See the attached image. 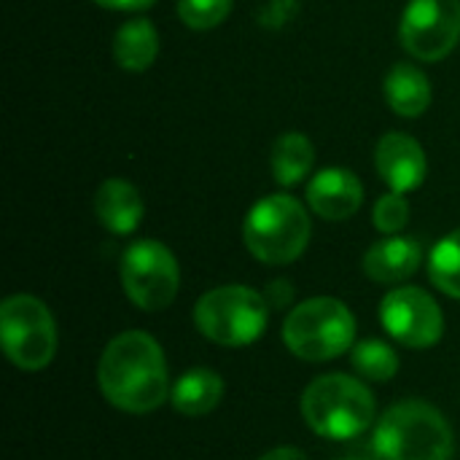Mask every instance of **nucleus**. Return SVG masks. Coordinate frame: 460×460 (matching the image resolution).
<instances>
[{
	"label": "nucleus",
	"instance_id": "5",
	"mask_svg": "<svg viewBox=\"0 0 460 460\" xmlns=\"http://www.w3.org/2000/svg\"><path fill=\"white\" fill-rule=\"evenodd\" d=\"M286 348L302 361H332L350 350L356 340V318L345 302L315 296L296 305L283 323Z\"/></svg>",
	"mask_w": 460,
	"mask_h": 460
},
{
	"label": "nucleus",
	"instance_id": "3",
	"mask_svg": "<svg viewBox=\"0 0 460 460\" xmlns=\"http://www.w3.org/2000/svg\"><path fill=\"white\" fill-rule=\"evenodd\" d=\"M302 418L305 423L326 439H356L375 420V396L372 391L345 375H323L307 385L302 394Z\"/></svg>",
	"mask_w": 460,
	"mask_h": 460
},
{
	"label": "nucleus",
	"instance_id": "17",
	"mask_svg": "<svg viewBox=\"0 0 460 460\" xmlns=\"http://www.w3.org/2000/svg\"><path fill=\"white\" fill-rule=\"evenodd\" d=\"M159 54V32L148 19H129L113 38V57L121 70L143 73Z\"/></svg>",
	"mask_w": 460,
	"mask_h": 460
},
{
	"label": "nucleus",
	"instance_id": "20",
	"mask_svg": "<svg viewBox=\"0 0 460 460\" xmlns=\"http://www.w3.org/2000/svg\"><path fill=\"white\" fill-rule=\"evenodd\" d=\"M353 369L367 377V380H375V383H388L396 377L399 372V356L394 348H388L385 342L380 340H364L353 348Z\"/></svg>",
	"mask_w": 460,
	"mask_h": 460
},
{
	"label": "nucleus",
	"instance_id": "19",
	"mask_svg": "<svg viewBox=\"0 0 460 460\" xmlns=\"http://www.w3.org/2000/svg\"><path fill=\"white\" fill-rule=\"evenodd\" d=\"M429 278L442 294L460 299V229L434 245L429 259Z\"/></svg>",
	"mask_w": 460,
	"mask_h": 460
},
{
	"label": "nucleus",
	"instance_id": "24",
	"mask_svg": "<svg viewBox=\"0 0 460 460\" xmlns=\"http://www.w3.org/2000/svg\"><path fill=\"white\" fill-rule=\"evenodd\" d=\"M259 460H307V456L302 450H296V447H275Z\"/></svg>",
	"mask_w": 460,
	"mask_h": 460
},
{
	"label": "nucleus",
	"instance_id": "15",
	"mask_svg": "<svg viewBox=\"0 0 460 460\" xmlns=\"http://www.w3.org/2000/svg\"><path fill=\"white\" fill-rule=\"evenodd\" d=\"M383 89L391 111L404 119H418L431 105V81L420 67L410 62H396L388 70Z\"/></svg>",
	"mask_w": 460,
	"mask_h": 460
},
{
	"label": "nucleus",
	"instance_id": "9",
	"mask_svg": "<svg viewBox=\"0 0 460 460\" xmlns=\"http://www.w3.org/2000/svg\"><path fill=\"white\" fill-rule=\"evenodd\" d=\"M399 35L415 59H445L460 40V0H410Z\"/></svg>",
	"mask_w": 460,
	"mask_h": 460
},
{
	"label": "nucleus",
	"instance_id": "12",
	"mask_svg": "<svg viewBox=\"0 0 460 460\" xmlns=\"http://www.w3.org/2000/svg\"><path fill=\"white\" fill-rule=\"evenodd\" d=\"M307 202L315 216L326 221H345L358 213L364 202V186L356 172L345 167H326L310 181Z\"/></svg>",
	"mask_w": 460,
	"mask_h": 460
},
{
	"label": "nucleus",
	"instance_id": "11",
	"mask_svg": "<svg viewBox=\"0 0 460 460\" xmlns=\"http://www.w3.org/2000/svg\"><path fill=\"white\" fill-rule=\"evenodd\" d=\"M375 164L380 178L391 186V191L407 194L426 181L429 162L420 143L404 132H388L380 137L375 151Z\"/></svg>",
	"mask_w": 460,
	"mask_h": 460
},
{
	"label": "nucleus",
	"instance_id": "16",
	"mask_svg": "<svg viewBox=\"0 0 460 460\" xmlns=\"http://www.w3.org/2000/svg\"><path fill=\"white\" fill-rule=\"evenodd\" d=\"M221 399H224L221 375L213 369H202V367L183 372L170 391L172 407L186 418H202L213 412L221 404Z\"/></svg>",
	"mask_w": 460,
	"mask_h": 460
},
{
	"label": "nucleus",
	"instance_id": "13",
	"mask_svg": "<svg viewBox=\"0 0 460 460\" xmlns=\"http://www.w3.org/2000/svg\"><path fill=\"white\" fill-rule=\"evenodd\" d=\"M423 261V248L412 237H385L375 243L364 256V272L375 283H402L418 272Z\"/></svg>",
	"mask_w": 460,
	"mask_h": 460
},
{
	"label": "nucleus",
	"instance_id": "4",
	"mask_svg": "<svg viewBox=\"0 0 460 460\" xmlns=\"http://www.w3.org/2000/svg\"><path fill=\"white\" fill-rule=\"evenodd\" d=\"M243 240L253 259L264 264H291L310 243V216L291 194H270L248 210Z\"/></svg>",
	"mask_w": 460,
	"mask_h": 460
},
{
	"label": "nucleus",
	"instance_id": "21",
	"mask_svg": "<svg viewBox=\"0 0 460 460\" xmlns=\"http://www.w3.org/2000/svg\"><path fill=\"white\" fill-rule=\"evenodd\" d=\"M232 11V0H178V16L191 30H213Z\"/></svg>",
	"mask_w": 460,
	"mask_h": 460
},
{
	"label": "nucleus",
	"instance_id": "14",
	"mask_svg": "<svg viewBox=\"0 0 460 460\" xmlns=\"http://www.w3.org/2000/svg\"><path fill=\"white\" fill-rule=\"evenodd\" d=\"M143 197L129 181L111 178L94 194L97 221L113 234H132L143 221Z\"/></svg>",
	"mask_w": 460,
	"mask_h": 460
},
{
	"label": "nucleus",
	"instance_id": "6",
	"mask_svg": "<svg viewBox=\"0 0 460 460\" xmlns=\"http://www.w3.org/2000/svg\"><path fill=\"white\" fill-rule=\"evenodd\" d=\"M270 321L267 299L248 286H221L199 296L194 323L205 340L224 348H245L256 342Z\"/></svg>",
	"mask_w": 460,
	"mask_h": 460
},
{
	"label": "nucleus",
	"instance_id": "7",
	"mask_svg": "<svg viewBox=\"0 0 460 460\" xmlns=\"http://www.w3.org/2000/svg\"><path fill=\"white\" fill-rule=\"evenodd\" d=\"M0 340L13 367L38 372L57 353V323L40 299L13 294L0 305Z\"/></svg>",
	"mask_w": 460,
	"mask_h": 460
},
{
	"label": "nucleus",
	"instance_id": "2",
	"mask_svg": "<svg viewBox=\"0 0 460 460\" xmlns=\"http://www.w3.org/2000/svg\"><path fill=\"white\" fill-rule=\"evenodd\" d=\"M453 429L447 418L420 399L394 404L372 437L375 460H450Z\"/></svg>",
	"mask_w": 460,
	"mask_h": 460
},
{
	"label": "nucleus",
	"instance_id": "18",
	"mask_svg": "<svg viewBox=\"0 0 460 460\" xmlns=\"http://www.w3.org/2000/svg\"><path fill=\"white\" fill-rule=\"evenodd\" d=\"M315 164V148L302 132H286L272 148V175L280 186L302 183Z\"/></svg>",
	"mask_w": 460,
	"mask_h": 460
},
{
	"label": "nucleus",
	"instance_id": "23",
	"mask_svg": "<svg viewBox=\"0 0 460 460\" xmlns=\"http://www.w3.org/2000/svg\"><path fill=\"white\" fill-rule=\"evenodd\" d=\"M94 3L111 11H143V8H151L156 0H94Z\"/></svg>",
	"mask_w": 460,
	"mask_h": 460
},
{
	"label": "nucleus",
	"instance_id": "8",
	"mask_svg": "<svg viewBox=\"0 0 460 460\" xmlns=\"http://www.w3.org/2000/svg\"><path fill=\"white\" fill-rule=\"evenodd\" d=\"M121 286L132 305L159 313L172 305L181 286V270L167 245L159 240H137L121 256Z\"/></svg>",
	"mask_w": 460,
	"mask_h": 460
},
{
	"label": "nucleus",
	"instance_id": "25",
	"mask_svg": "<svg viewBox=\"0 0 460 460\" xmlns=\"http://www.w3.org/2000/svg\"><path fill=\"white\" fill-rule=\"evenodd\" d=\"M342 460H356V458H342Z\"/></svg>",
	"mask_w": 460,
	"mask_h": 460
},
{
	"label": "nucleus",
	"instance_id": "10",
	"mask_svg": "<svg viewBox=\"0 0 460 460\" xmlns=\"http://www.w3.org/2000/svg\"><path fill=\"white\" fill-rule=\"evenodd\" d=\"M380 323L396 342L415 350L437 345L445 334V315L437 299L418 286L388 291L380 302Z\"/></svg>",
	"mask_w": 460,
	"mask_h": 460
},
{
	"label": "nucleus",
	"instance_id": "22",
	"mask_svg": "<svg viewBox=\"0 0 460 460\" xmlns=\"http://www.w3.org/2000/svg\"><path fill=\"white\" fill-rule=\"evenodd\" d=\"M372 218H375V226L383 234H396L410 221V202L404 199V194L391 191V194H385V197L377 199V205L372 210Z\"/></svg>",
	"mask_w": 460,
	"mask_h": 460
},
{
	"label": "nucleus",
	"instance_id": "1",
	"mask_svg": "<svg viewBox=\"0 0 460 460\" xmlns=\"http://www.w3.org/2000/svg\"><path fill=\"white\" fill-rule=\"evenodd\" d=\"M97 380L108 404L129 415L159 410L172 391L164 353L146 332H124L113 337L102 350Z\"/></svg>",
	"mask_w": 460,
	"mask_h": 460
}]
</instances>
